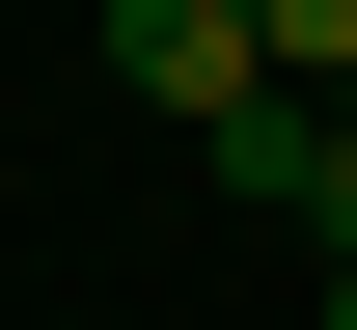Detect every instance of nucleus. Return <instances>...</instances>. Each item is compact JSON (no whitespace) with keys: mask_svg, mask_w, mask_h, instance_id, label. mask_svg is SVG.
<instances>
[{"mask_svg":"<svg viewBox=\"0 0 357 330\" xmlns=\"http://www.w3.org/2000/svg\"><path fill=\"white\" fill-rule=\"evenodd\" d=\"M110 83L220 138V110H275V28H248V0H110Z\"/></svg>","mask_w":357,"mask_h":330,"instance_id":"obj_1","label":"nucleus"},{"mask_svg":"<svg viewBox=\"0 0 357 330\" xmlns=\"http://www.w3.org/2000/svg\"><path fill=\"white\" fill-rule=\"evenodd\" d=\"M330 330H357V276H330Z\"/></svg>","mask_w":357,"mask_h":330,"instance_id":"obj_4","label":"nucleus"},{"mask_svg":"<svg viewBox=\"0 0 357 330\" xmlns=\"http://www.w3.org/2000/svg\"><path fill=\"white\" fill-rule=\"evenodd\" d=\"M248 28H275V83H303V110H357V0H248Z\"/></svg>","mask_w":357,"mask_h":330,"instance_id":"obj_3","label":"nucleus"},{"mask_svg":"<svg viewBox=\"0 0 357 330\" xmlns=\"http://www.w3.org/2000/svg\"><path fill=\"white\" fill-rule=\"evenodd\" d=\"M220 193H275V220L357 276V110H303V83H275V110H220Z\"/></svg>","mask_w":357,"mask_h":330,"instance_id":"obj_2","label":"nucleus"}]
</instances>
